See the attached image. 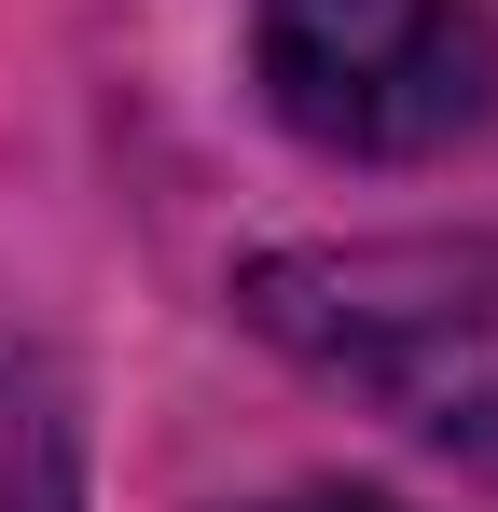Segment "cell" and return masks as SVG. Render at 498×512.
<instances>
[{"mask_svg":"<svg viewBox=\"0 0 498 512\" xmlns=\"http://www.w3.org/2000/svg\"><path fill=\"white\" fill-rule=\"evenodd\" d=\"M249 333L291 346L319 388L374 402L429 457L498 485V236H374V250L249 263Z\"/></svg>","mask_w":498,"mask_h":512,"instance_id":"cell-1","label":"cell"},{"mask_svg":"<svg viewBox=\"0 0 498 512\" xmlns=\"http://www.w3.org/2000/svg\"><path fill=\"white\" fill-rule=\"evenodd\" d=\"M249 70L305 153L415 167L498 111V28L471 0H249Z\"/></svg>","mask_w":498,"mask_h":512,"instance_id":"cell-2","label":"cell"},{"mask_svg":"<svg viewBox=\"0 0 498 512\" xmlns=\"http://www.w3.org/2000/svg\"><path fill=\"white\" fill-rule=\"evenodd\" d=\"M0 512H83V402L28 333H0Z\"/></svg>","mask_w":498,"mask_h":512,"instance_id":"cell-3","label":"cell"},{"mask_svg":"<svg viewBox=\"0 0 498 512\" xmlns=\"http://www.w3.org/2000/svg\"><path fill=\"white\" fill-rule=\"evenodd\" d=\"M277 512H402V499H360V485H305V499H277Z\"/></svg>","mask_w":498,"mask_h":512,"instance_id":"cell-4","label":"cell"}]
</instances>
